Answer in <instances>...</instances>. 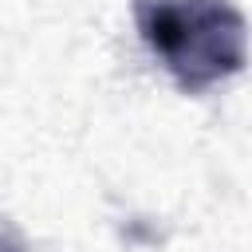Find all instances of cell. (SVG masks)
Instances as JSON below:
<instances>
[{
  "label": "cell",
  "instance_id": "cell-1",
  "mask_svg": "<svg viewBox=\"0 0 252 252\" xmlns=\"http://www.w3.org/2000/svg\"><path fill=\"white\" fill-rule=\"evenodd\" d=\"M134 24L189 94L232 79L248 63V24L228 0H134Z\"/></svg>",
  "mask_w": 252,
  "mask_h": 252
}]
</instances>
